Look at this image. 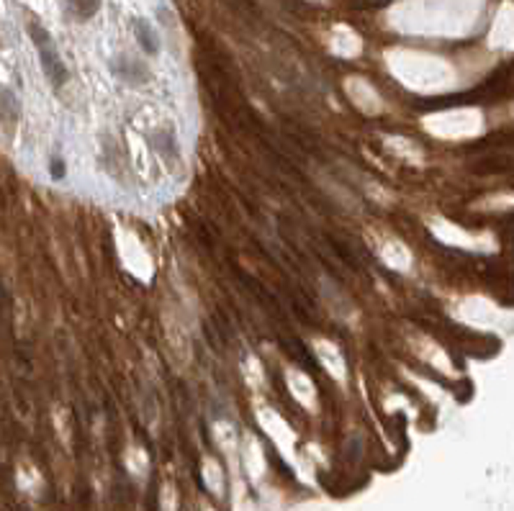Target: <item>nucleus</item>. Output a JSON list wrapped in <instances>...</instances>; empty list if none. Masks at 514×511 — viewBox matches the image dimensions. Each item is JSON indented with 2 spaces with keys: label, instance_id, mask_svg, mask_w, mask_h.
Instances as JSON below:
<instances>
[{
  "label": "nucleus",
  "instance_id": "1",
  "mask_svg": "<svg viewBox=\"0 0 514 511\" xmlns=\"http://www.w3.org/2000/svg\"><path fill=\"white\" fill-rule=\"evenodd\" d=\"M29 36H31L34 47H36V54H39V62H41V70L47 75L49 85L55 90L64 88L67 80H70V70H67V64L64 59L59 57V49H57L55 39H52V34L39 26L36 21L29 24Z\"/></svg>",
  "mask_w": 514,
  "mask_h": 511
},
{
  "label": "nucleus",
  "instance_id": "2",
  "mask_svg": "<svg viewBox=\"0 0 514 511\" xmlns=\"http://www.w3.org/2000/svg\"><path fill=\"white\" fill-rule=\"evenodd\" d=\"M111 70L119 80L129 82V85H142V82L150 80V70L142 59H134L129 54H119L111 59Z\"/></svg>",
  "mask_w": 514,
  "mask_h": 511
},
{
  "label": "nucleus",
  "instance_id": "3",
  "mask_svg": "<svg viewBox=\"0 0 514 511\" xmlns=\"http://www.w3.org/2000/svg\"><path fill=\"white\" fill-rule=\"evenodd\" d=\"M131 24H134L136 44L142 47L144 54H157V52H159V39H157V34H155V29H152V26L144 21V18H134Z\"/></svg>",
  "mask_w": 514,
  "mask_h": 511
},
{
  "label": "nucleus",
  "instance_id": "4",
  "mask_svg": "<svg viewBox=\"0 0 514 511\" xmlns=\"http://www.w3.org/2000/svg\"><path fill=\"white\" fill-rule=\"evenodd\" d=\"M18 116H21V103L18 98L13 96V90L0 88V121L6 124H18Z\"/></svg>",
  "mask_w": 514,
  "mask_h": 511
},
{
  "label": "nucleus",
  "instance_id": "5",
  "mask_svg": "<svg viewBox=\"0 0 514 511\" xmlns=\"http://www.w3.org/2000/svg\"><path fill=\"white\" fill-rule=\"evenodd\" d=\"M64 6H67L72 18L87 21V18H93L101 10V0H64Z\"/></svg>",
  "mask_w": 514,
  "mask_h": 511
},
{
  "label": "nucleus",
  "instance_id": "6",
  "mask_svg": "<svg viewBox=\"0 0 514 511\" xmlns=\"http://www.w3.org/2000/svg\"><path fill=\"white\" fill-rule=\"evenodd\" d=\"M150 147L152 149H157L162 157H175V154H178V142H175L173 131H155V134L150 136Z\"/></svg>",
  "mask_w": 514,
  "mask_h": 511
},
{
  "label": "nucleus",
  "instance_id": "7",
  "mask_svg": "<svg viewBox=\"0 0 514 511\" xmlns=\"http://www.w3.org/2000/svg\"><path fill=\"white\" fill-rule=\"evenodd\" d=\"M49 175L55 177V180H64V175H67L64 160H62V157H59V154H55V157L49 160Z\"/></svg>",
  "mask_w": 514,
  "mask_h": 511
}]
</instances>
